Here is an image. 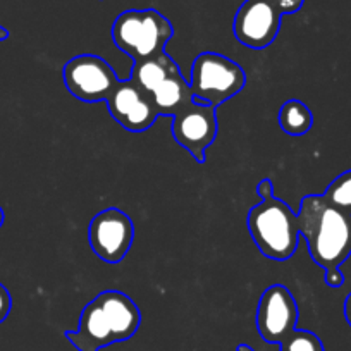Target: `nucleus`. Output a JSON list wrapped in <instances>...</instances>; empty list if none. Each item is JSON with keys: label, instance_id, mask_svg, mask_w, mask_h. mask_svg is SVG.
Wrapping results in <instances>:
<instances>
[{"label": "nucleus", "instance_id": "obj_22", "mask_svg": "<svg viewBox=\"0 0 351 351\" xmlns=\"http://www.w3.org/2000/svg\"><path fill=\"white\" fill-rule=\"evenodd\" d=\"M344 317H346L348 324L351 326V293L344 300Z\"/></svg>", "mask_w": 351, "mask_h": 351}, {"label": "nucleus", "instance_id": "obj_1", "mask_svg": "<svg viewBox=\"0 0 351 351\" xmlns=\"http://www.w3.org/2000/svg\"><path fill=\"white\" fill-rule=\"evenodd\" d=\"M300 234L317 265L339 269L351 255V214L332 207L322 195H306L300 205Z\"/></svg>", "mask_w": 351, "mask_h": 351}, {"label": "nucleus", "instance_id": "obj_25", "mask_svg": "<svg viewBox=\"0 0 351 351\" xmlns=\"http://www.w3.org/2000/svg\"><path fill=\"white\" fill-rule=\"evenodd\" d=\"M4 219H5L4 210H2V207H0V228H2V224H4Z\"/></svg>", "mask_w": 351, "mask_h": 351}, {"label": "nucleus", "instance_id": "obj_5", "mask_svg": "<svg viewBox=\"0 0 351 351\" xmlns=\"http://www.w3.org/2000/svg\"><path fill=\"white\" fill-rule=\"evenodd\" d=\"M62 80L71 95L88 104L107 100L119 83L112 66L93 53H81L67 60Z\"/></svg>", "mask_w": 351, "mask_h": 351}, {"label": "nucleus", "instance_id": "obj_21", "mask_svg": "<svg viewBox=\"0 0 351 351\" xmlns=\"http://www.w3.org/2000/svg\"><path fill=\"white\" fill-rule=\"evenodd\" d=\"M256 195H258L262 200H265V198H271L274 197V184H272L271 180H262L258 183V186H256Z\"/></svg>", "mask_w": 351, "mask_h": 351}, {"label": "nucleus", "instance_id": "obj_18", "mask_svg": "<svg viewBox=\"0 0 351 351\" xmlns=\"http://www.w3.org/2000/svg\"><path fill=\"white\" fill-rule=\"evenodd\" d=\"M281 14H295L303 8L305 0H271Z\"/></svg>", "mask_w": 351, "mask_h": 351}, {"label": "nucleus", "instance_id": "obj_13", "mask_svg": "<svg viewBox=\"0 0 351 351\" xmlns=\"http://www.w3.org/2000/svg\"><path fill=\"white\" fill-rule=\"evenodd\" d=\"M150 97L158 116L172 117L180 114L184 107H188L195 100L190 83L184 80L181 69H176L171 76L165 77L150 93Z\"/></svg>", "mask_w": 351, "mask_h": 351}, {"label": "nucleus", "instance_id": "obj_4", "mask_svg": "<svg viewBox=\"0 0 351 351\" xmlns=\"http://www.w3.org/2000/svg\"><path fill=\"white\" fill-rule=\"evenodd\" d=\"M246 84V73L238 62L215 52H204L191 66V92L197 102L217 109L226 100L238 95Z\"/></svg>", "mask_w": 351, "mask_h": 351}, {"label": "nucleus", "instance_id": "obj_14", "mask_svg": "<svg viewBox=\"0 0 351 351\" xmlns=\"http://www.w3.org/2000/svg\"><path fill=\"white\" fill-rule=\"evenodd\" d=\"M176 69H180V66L171 59L165 52L160 56H155L152 59L138 60L134 62L133 69H131V81L141 86L145 92L152 93L162 81L167 76H171Z\"/></svg>", "mask_w": 351, "mask_h": 351}, {"label": "nucleus", "instance_id": "obj_2", "mask_svg": "<svg viewBox=\"0 0 351 351\" xmlns=\"http://www.w3.org/2000/svg\"><path fill=\"white\" fill-rule=\"evenodd\" d=\"M248 229L253 243L263 256L285 262L298 246V219L288 204L271 197L248 212Z\"/></svg>", "mask_w": 351, "mask_h": 351}, {"label": "nucleus", "instance_id": "obj_10", "mask_svg": "<svg viewBox=\"0 0 351 351\" xmlns=\"http://www.w3.org/2000/svg\"><path fill=\"white\" fill-rule=\"evenodd\" d=\"M106 102L114 121L133 133L147 131L158 117L150 93L131 80L119 81Z\"/></svg>", "mask_w": 351, "mask_h": 351}, {"label": "nucleus", "instance_id": "obj_7", "mask_svg": "<svg viewBox=\"0 0 351 351\" xmlns=\"http://www.w3.org/2000/svg\"><path fill=\"white\" fill-rule=\"evenodd\" d=\"M134 239V224L126 212L106 208L88 226V241L100 260L119 263L128 255Z\"/></svg>", "mask_w": 351, "mask_h": 351}, {"label": "nucleus", "instance_id": "obj_17", "mask_svg": "<svg viewBox=\"0 0 351 351\" xmlns=\"http://www.w3.org/2000/svg\"><path fill=\"white\" fill-rule=\"evenodd\" d=\"M279 346H281V351H326L317 334L303 329L293 330Z\"/></svg>", "mask_w": 351, "mask_h": 351}, {"label": "nucleus", "instance_id": "obj_15", "mask_svg": "<svg viewBox=\"0 0 351 351\" xmlns=\"http://www.w3.org/2000/svg\"><path fill=\"white\" fill-rule=\"evenodd\" d=\"M313 124V114L302 100L291 99L279 110V126L289 136H303Z\"/></svg>", "mask_w": 351, "mask_h": 351}, {"label": "nucleus", "instance_id": "obj_24", "mask_svg": "<svg viewBox=\"0 0 351 351\" xmlns=\"http://www.w3.org/2000/svg\"><path fill=\"white\" fill-rule=\"evenodd\" d=\"M236 351H255V350H253V348L250 346V344L241 343V344H238V348H236Z\"/></svg>", "mask_w": 351, "mask_h": 351}, {"label": "nucleus", "instance_id": "obj_16", "mask_svg": "<svg viewBox=\"0 0 351 351\" xmlns=\"http://www.w3.org/2000/svg\"><path fill=\"white\" fill-rule=\"evenodd\" d=\"M332 207L351 214V169L343 172L327 186L322 195Z\"/></svg>", "mask_w": 351, "mask_h": 351}, {"label": "nucleus", "instance_id": "obj_23", "mask_svg": "<svg viewBox=\"0 0 351 351\" xmlns=\"http://www.w3.org/2000/svg\"><path fill=\"white\" fill-rule=\"evenodd\" d=\"M9 38V32L4 28V26H0V42H4V40Z\"/></svg>", "mask_w": 351, "mask_h": 351}, {"label": "nucleus", "instance_id": "obj_8", "mask_svg": "<svg viewBox=\"0 0 351 351\" xmlns=\"http://www.w3.org/2000/svg\"><path fill=\"white\" fill-rule=\"evenodd\" d=\"M298 320V305L286 286L274 285L263 291L256 308V329L265 343L281 344Z\"/></svg>", "mask_w": 351, "mask_h": 351}, {"label": "nucleus", "instance_id": "obj_9", "mask_svg": "<svg viewBox=\"0 0 351 351\" xmlns=\"http://www.w3.org/2000/svg\"><path fill=\"white\" fill-rule=\"evenodd\" d=\"M281 16L271 0H245L234 16V36L248 49H265L278 38Z\"/></svg>", "mask_w": 351, "mask_h": 351}, {"label": "nucleus", "instance_id": "obj_6", "mask_svg": "<svg viewBox=\"0 0 351 351\" xmlns=\"http://www.w3.org/2000/svg\"><path fill=\"white\" fill-rule=\"evenodd\" d=\"M174 138L198 164L207 160V148L214 143L219 131L215 107L210 104L193 102L172 117L171 124Z\"/></svg>", "mask_w": 351, "mask_h": 351}, {"label": "nucleus", "instance_id": "obj_12", "mask_svg": "<svg viewBox=\"0 0 351 351\" xmlns=\"http://www.w3.org/2000/svg\"><path fill=\"white\" fill-rule=\"evenodd\" d=\"M97 300H99L100 306H102L107 319H109L116 343L130 339L136 334L141 324V313L136 303L130 296L110 289V291L100 293Z\"/></svg>", "mask_w": 351, "mask_h": 351}, {"label": "nucleus", "instance_id": "obj_11", "mask_svg": "<svg viewBox=\"0 0 351 351\" xmlns=\"http://www.w3.org/2000/svg\"><path fill=\"white\" fill-rule=\"evenodd\" d=\"M64 336L77 351H100L102 348L116 343L109 319L97 298L83 308L77 329L67 330Z\"/></svg>", "mask_w": 351, "mask_h": 351}, {"label": "nucleus", "instance_id": "obj_20", "mask_svg": "<svg viewBox=\"0 0 351 351\" xmlns=\"http://www.w3.org/2000/svg\"><path fill=\"white\" fill-rule=\"evenodd\" d=\"M324 281L329 288H341L344 285V276L343 272H339V269H329V271H326Z\"/></svg>", "mask_w": 351, "mask_h": 351}, {"label": "nucleus", "instance_id": "obj_19", "mask_svg": "<svg viewBox=\"0 0 351 351\" xmlns=\"http://www.w3.org/2000/svg\"><path fill=\"white\" fill-rule=\"evenodd\" d=\"M11 308H12L11 293H9L8 288L0 282V324L8 319L9 313H11Z\"/></svg>", "mask_w": 351, "mask_h": 351}, {"label": "nucleus", "instance_id": "obj_3", "mask_svg": "<svg viewBox=\"0 0 351 351\" xmlns=\"http://www.w3.org/2000/svg\"><path fill=\"white\" fill-rule=\"evenodd\" d=\"M172 35L171 21L155 9H130L121 12L112 25L114 43L134 62L160 56Z\"/></svg>", "mask_w": 351, "mask_h": 351}]
</instances>
